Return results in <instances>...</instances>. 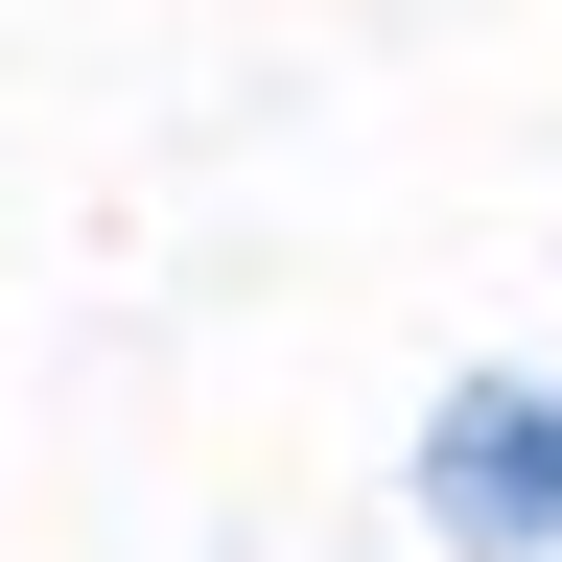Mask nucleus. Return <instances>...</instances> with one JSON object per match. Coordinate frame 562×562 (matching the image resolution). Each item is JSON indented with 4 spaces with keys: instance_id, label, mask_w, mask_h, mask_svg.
<instances>
[{
    "instance_id": "obj_1",
    "label": "nucleus",
    "mask_w": 562,
    "mask_h": 562,
    "mask_svg": "<svg viewBox=\"0 0 562 562\" xmlns=\"http://www.w3.org/2000/svg\"><path fill=\"white\" fill-rule=\"evenodd\" d=\"M398 539L422 562H562V351H446L398 398Z\"/></svg>"
}]
</instances>
